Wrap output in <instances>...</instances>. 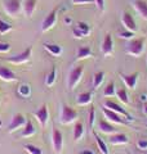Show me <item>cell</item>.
I'll use <instances>...</instances> for the list:
<instances>
[{
  "instance_id": "obj_1",
  "label": "cell",
  "mask_w": 147,
  "mask_h": 154,
  "mask_svg": "<svg viewBox=\"0 0 147 154\" xmlns=\"http://www.w3.org/2000/svg\"><path fill=\"white\" fill-rule=\"evenodd\" d=\"M145 42H146V37L132 38V40H129L128 44H126L125 50L132 57H139L145 50Z\"/></svg>"
},
{
  "instance_id": "obj_2",
  "label": "cell",
  "mask_w": 147,
  "mask_h": 154,
  "mask_svg": "<svg viewBox=\"0 0 147 154\" xmlns=\"http://www.w3.org/2000/svg\"><path fill=\"white\" fill-rule=\"evenodd\" d=\"M77 117H79V113H77L74 108H71L70 105H66V104L61 105L60 121L62 125H70L72 122H75Z\"/></svg>"
},
{
  "instance_id": "obj_3",
  "label": "cell",
  "mask_w": 147,
  "mask_h": 154,
  "mask_svg": "<svg viewBox=\"0 0 147 154\" xmlns=\"http://www.w3.org/2000/svg\"><path fill=\"white\" fill-rule=\"evenodd\" d=\"M83 72H84V67L83 66H77L71 69L70 75H68V89L70 90H74L77 86V84L80 82L83 77Z\"/></svg>"
},
{
  "instance_id": "obj_4",
  "label": "cell",
  "mask_w": 147,
  "mask_h": 154,
  "mask_svg": "<svg viewBox=\"0 0 147 154\" xmlns=\"http://www.w3.org/2000/svg\"><path fill=\"white\" fill-rule=\"evenodd\" d=\"M52 145H53V150L56 154H60L63 149V136L61 131L58 128H53L52 130Z\"/></svg>"
},
{
  "instance_id": "obj_5",
  "label": "cell",
  "mask_w": 147,
  "mask_h": 154,
  "mask_svg": "<svg viewBox=\"0 0 147 154\" xmlns=\"http://www.w3.org/2000/svg\"><path fill=\"white\" fill-rule=\"evenodd\" d=\"M105 107L109 108V109H111V110H114V112H116V113L121 114L122 117L126 119V121H133V119H134L124 108L121 107V105H119V104L115 103V102H112V100H106V102H105Z\"/></svg>"
},
{
  "instance_id": "obj_6",
  "label": "cell",
  "mask_w": 147,
  "mask_h": 154,
  "mask_svg": "<svg viewBox=\"0 0 147 154\" xmlns=\"http://www.w3.org/2000/svg\"><path fill=\"white\" fill-rule=\"evenodd\" d=\"M4 9L9 16H17L21 12V2L19 0H4Z\"/></svg>"
},
{
  "instance_id": "obj_7",
  "label": "cell",
  "mask_w": 147,
  "mask_h": 154,
  "mask_svg": "<svg viewBox=\"0 0 147 154\" xmlns=\"http://www.w3.org/2000/svg\"><path fill=\"white\" fill-rule=\"evenodd\" d=\"M26 121H27V119L24 118L23 114H21V113L14 114L13 118H12V121H11V123H9V126H8V131L9 132H13V131H16V130L23 127L24 125H26Z\"/></svg>"
},
{
  "instance_id": "obj_8",
  "label": "cell",
  "mask_w": 147,
  "mask_h": 154,
  "mask_svg": "<svg viewBox=\"0 0 147 154\" xmlns=\"http://www.w3.org/2000/svg\"><path fill=\"white\" fill-rule=\"evenodd\" d=\"M102 112H103L105 117L109 119L110 122H114V123H117V125H125V123H126V121L124 119V117H122L121 114L116 113V112H114V110H111V109H109V108L103 107Z\"/></svg>"
},
{
  "instance_id": "obj_9",
  "label": "cell",
  "mask_w": 147,
  "mask_h": 154,
  "mask_svg": "<svg viewBox=\"0 0 147 154\" xmlns=\"http://www.w3.org/2000/svg\"><path fill=\"white\" fill-rule=\"evenodd\" d=\"M31 50H32L31 46H28L21 54H18L16 57H9V58H7V60L11 62V63H16V64H21V63H24V62H28L31 58Z\"/></svg>"
},
{
  "instance_id": "obj_10",
  "label": "cell",
  "mask_w": 147,
  "mask_h": 154,
  "mask_svg": "<svg viewBox=\"0 0 147 154\" xmlns=\"http://www.w3.org/2000/svg\"><path fill=\"white\" fill-rule=\"evenodd\" d=\"M138 72H134L132 75H125V73H120V79L124 81L125 86L130 90H134L137 88V82H138Z\"/></svg>"
},
{
  "instance_id": "obj_11",
  "label": "cell",
  "mask_w": 147,
  "mask_h": 154,
  "mask_svg": "<svg viewBox=\"0 0 147 154\" xmlns=\"http://www.w3.org/2000/svg\"><path fill=\"white\" fill-rule=\"evenodd\" d=\"M121 22H122V25H124V27L126 28V30L133 31V32L138 31L137 23H136V21H134L133 16H132L129 12H124V13H122V16H121Z\"/></svg>"
},
{
  "instance_id": "obj_12",
  "label": "cell",
  "mask_w": 147,
  "mask_h": 154,
  "mask_svg": "<svg viewBox=\"0 0 147 154\" xmlns=\"http://www.w3.org/2000/svg\"><path fill=\"white\" fill-rule=\"evenodd\" d=\"M56 22H57V9H53V11L45 17V19L43 21V23H41V31L45 32L48 30H51V28L56 25Z\"/></svg>"
},
{
  "instance_id": "obj_13",
  "label": "cell",
  "mask_w": 147,
  "mask_h": 154,
  "mask_svg": "<svg viewBox=\"0 0 147 154\" xmlns=\"http://www.w3.org/2000/svg\"><path fill=\"white\" fill-rule=\"evenodd\" d=\"M34 114L36 116L38 121L40 122V125L43 127L47 126L48 123V119H49V112H48V105L47 104H43L40 108H39L36 112H34Z\"/></svg>"
},
{
  "instance_id": "obj_14",
  "label": "cell",
  "mask_w": 147,
  "mask_h": 154,
  "mask_svg": "<svg viewBox=\"0 0 147 154\" xmlns=\"http://www.w3.org/2000/svg\"><path fill=\"white\" fill-rule=\"evenodd\" d=\"M102 53L103 55H111L114 53V40H112V36L110 33H107L103 38V42H102Z\"/></svg>"
},
{
  "instance_id": "obj_15",
  "label": "cell",
  "mask_w": 147,
  "mask_h": 154,
  "mask_svg": "<svg viewBox=\"0 0 147 154\" xmlns=\"http://www.w3.org/2000/svg\"><path fill=\"white\" fill-rule=\"evenodd\" d=\"M109 141L110 144H112V145H124V144H128L129 143V139L126 135L124 134H111L110 137H109Z\"/></svg>"
},
{
  "instance_id": "obj_16",
  "label": "cell",
  "mask_w": 147,
  "mask_h": 154,
  "mask_svg": "<svg viewBox=\"0 0 147 154\" xmlns=\"http://www.w3.org/2000/svg\"><path fill=\"white\" fill-rule=\"evenodd\" d=\"M98 130H100L101 132H103V134H115L117 132V128L115 126H112V125L110 122H107V121H103V119H101L100 122H98Z\"/></svg>"
},
{
  "instance_id": "obj_17",
  "label": "cell",
  "mask_w": 147,
  "mask_h": 154,
  "mask_svg": "<svg viewBox=\"0 0 147 154\" xmlns=\"http://www.w3.org/2000/svg\"><path fill=\"white\" fill-rule=\"evenodd\" d=\"M133 5L136 8V11L138 12L139 16L142 18L147 19V3L145 2V0H134Z\"/></svg>"
},
{
  "instance_id": "obj_18",
  "label": "cell",
  "mask_w": 147,
  "mask_h": 154,
  "mask_svg": "<svg viewBox=\"0 0 147 154\" xmlns=\"http://www.w3.org/2000/svg\"><path fill=\"white\" fill-rule=\"evenodd\" d=\"M0 79L4 81H16L17 77L14 75V72H12L8 67L0 66Z\"/></svg>"
},
{
  "instance_id": "obj_19",
  "label": "cell",
  "mask_w": 147,
  "mask_h": 154,
  "mask_svg": "<svg viewBox=\"0 0 147 154\" xmlns=\"http://www.w3.org/2000/svg\"><path fill=\"white\" fill-rule=\"evenodd\" d=\"M92 99H93V93L87 91V93H81V94L77 95L76 103H77V105H87L92 102Z\"/></svg>"
},
{
  "instance_id": "obj_20",
  "label": "cell",
  "mask_w": 147,
  "mask_h": 154,
  "mask_svg": "<svg viewBox=\"0 0 147 154\" xmlns=\"http://www.w3.org/2000/svg\"><path fill=\"white\" fill-rule=\"evenodd\" d=\"M93 136H94V140H96L97 145H98V149L101 150V153H102V154H110L109 146H107V144L100 137V135H98L96 131H93Z\"/></svg>"
},
{
  "instance_id": "obj_21",
  "label": "cell",
  "mask_w": 147,
  "mask_h": 154,
  "mask_svg": "<svg viewBox=\"0 0 147 154\" xmlns=\"http://www.w3.org/2000/svg\"><path fill=\"white\" fill-rule=\"evenodd\" d=\"M36 4H38L36 0H24L23 9H24V13H26L27 17H31L32 16V13L35 12Z\"/></svg>"
},
{
  "instance_id": "obj_22",
  "label": "cell",
  "mask_w": 147,
  "mask_h": 154,
  "mask_svg": "<svg viewBox=\"0 0 147 154\" xmlns=\"http://www.w3.org/2000/svg\"><path fill=\"white\" fill-rule=\"evenodd\" d=\"M35 134H36V128L34 127V125H32V122L30 121V119H27L26 125H24V130L22 131L21 136L22 137H28V136H32V135H35Z\"/></svg>"
},
{
  "instance_id": "obj_23",
  "label": "cell",
  "mask_w": 147,
  "mask_h": 154,
  "mask_svg": "<svg viewBox=\"0 0 147 154\" xmlns=\"http://www.w3.org/2000/svg\"><path fill=\"white\" fill-rule=\"evenodd\" d=\"M83 135H84V125L81 122H76L75 127H74V140L79 141L83 137Z\"/></svg>"
},
{
  "instance_id": "obj_24",
  "label": "cell",
  "mask_w": 147,
  "mask_h": 154,
  "mask_svg": "<svg viewBox=\"0 0 147 154\" xmlns=\"http://www.w3.org/2000/svg\"><path fill=\"white\" fill-rule=\"evenodd\" d=\"M44 48H45L52 55L58 57V55L62 54V48L60 45H57V44H48L47 42V44H44Z\"/></svg>"
},
{
  "instance_id": "obj_25",
  "label": "cell",
  "mask_w": 147,
  "mask_h": 154,
  "mask_svg": "<svg viewBox=\"0 0 147 154\" xmlns=\"http://www.w3.org/2000/svg\"><path fill=\"white\" fill-rule=\"evenodd\" d=\"M103 80H105V72L101 71V72H97V73H94V76H93V89L97 90L102 85Z\"/></svg>"
},
{
  "instance_id": "obj_26",
  "label": "cell",
  "mask_w": 147,
  "mask_h": 154,
  "mask_svg": "<svg viewBox=\"0 0 147 154\" xmlns=\"http://www.w3.org/2000/svg\"><path fill=\"white\" fill-rule=\"evenodd\" d=\"M92 57V50L88 46H80L76 53V59H84V58Z\"/></svg>"
},
{
  "instance_id": "obj_27",
  "label": "cell",
  "mask_w": 147,
  "mask_h": 154,
  "mask_svg": "<svg viewBox=\"0 0 147 154\" xmlns=\"http://www.w3.org/2000/svg\"><path fill=\"white\" fill-rule=\"evenodd\" d=\"M116 96H117V99H119L122 104H125V105L129 104V96H128V93H126L125 89L116 90Z\"/></svg>"
},
{
  "instance_id": "obj_28",
  "label": "cell",
  "mask_w": 147,
  "mask_h": 154,
  "mask_svg": "<svg viewBox=\"0 0 147 154\" xmlns=\"http://www.w3.org/2000/svg\"><path fill=\"white\" fill-rule=\"evenodd\" d=\"M103 96H107V98H112V96H116V88L114 82H110L109 85L105 88L103 90Z\"/></svg>"
},
{
  "instance_id": "obj_29",
  "label": "cell",
  "mask_w": 147,
  "mask_h": 154,
  "mask_svg": "<svg viewBox=\"0 0 147 154\" xmlns=\"http://www.w3.org/2000/svg\"><path fill=\"white\" fill-rule=\"evenodd\" d=\"M56 77H57V69H56V67H53V68L51 69V72H49V75L47 76V80H45L47 86H52L53 84H54Z\"/></svg>"
},
{
  "instance_id": "obj_30",
  "label": "cell",
  "mask_w": 147,
  "mask_h": 154,
  "mask_svg": "<svg viewBox=\"0 0 147 154\" xmlns=\"http://www.w3.org/2000/svg\"><path fill=\"white\" fill-rule=\"evenodd\" d=\"M76 28H79V30L84 33V35H89V32H90V26L88 25L87 22H77L76 23Z\"/></svg>"
},
{
  "instance_id": "obj_31",
  "label": "cell",
  "mask_w": 147,
  "mask_h": 154,
  "mask_svg": "<svg viewBox=\"0 0 147 154\" xmlns=\"http://www.w3.org/2000/svg\"><path fill=\"white\" fill-rule=\"evenodd\" d=\"M94 122H96V109L92 105L90 109H89V117H88V125H89V128H93Z\"/></svg>"
},
{
  "instance_id": "obj_32",
  "label": "cell",
  "mask_w": 147,
  "mask_h": 154,
  "mask_svg": "<svg viewBox=\"0 0 147 154\" xmlns=\"http://www.w3.org/2000/svg\"><path fill=\"white\" fill-rule=\"evenodd\" d=\"M134 36H136V32L129 31V30H125V31L119 32V37L120 38H124V40H132Z\"/></svg>"
},
{
  "instance_id": "obj_33",
  "label": "cell",
  "mask_w": 147,
  "mask_h": 154,
  "mask_svg": "<svg viewBox=\"0 0 147 154\" xmlns=\"http://www.w3.org/2000/svg\"><path fill=\"white\" fill-rule=\"evenodd\" d=\"M24 149H26L30 154H43L41 149L35 146V145H32V144H26V145H24Z\"/></svg>"
},
{
  "instance_id": "obj_34",
  "label": "cell",
  "mask_w": 147,
  "mask_h": 154,
  "mask_svg": "<svg viewBox=\"0 0 147 154\" xmlns=\"http://www.w3.org/2000/svg\"><path fill=\"white\" fill-rule=\"evenodd\" d=\"M18 94L21 96H28L31 94V89L28 85H21L18 88Z\"/></svg>"
},
{
  "instance_id": "obj_35",
  "label": "cell",
  "mask_w": 147,
  "mask_h": 154,
  "mask_svg": "<svg viewBox=\"0 0 147 154\" xmlns=\"http://www.w3.org/2000/svg\"><path fill=\"white\" fill-rule=\"evenodd\" d=\"M9 31H12V26L8 22H4L3 19H0V33L4 35V33H7Z\"/></svg>"
},
{
  "instance_id": "obj_36",
  "label": "cell",
  "mask_w": 147,
  "mask_h": 154,
  "mask_svg": "<svg viewBox=\"0 0 147 154\" xmlns=\"http://www.w3.org/2000/svg\"><path fill=\"white\" fill-rule=\"evenodd\" d=\"M137 148L139 149L142 152H146L147 150V139H139L138 141H137Z\"/></svg>"
},
{
  "instance_id": "obj_37",
  "label": "cell",
  "mask_w": 147,
  "mask_h": 154,
  "mask_svg": "<svg viewBox=\"0 0 147 154\" xmlns=\"http://www.w3.org/2000/svg\"><path fill=\"white\" fill-rule=\"evenodd\" d=\"M72 35L75 36L76 38H83V37H85L84 33H83V32L79 30V28H76V27H74V28H72Z\"/></svg>"
},
{
  "instance_id": "obj_38",
  "label": "cell",
  "mask_w": 147,
  "mask_h": 154,
  "mask_svg": "<svg viewBox=\"0 0 147 154\" xmlns=\"http://www.w3.org/2000/svg\"><path fill=\"white\" fill-rule=\"evenodd\" d=\"M11 50V45L8 42H0V53H7Z\"/></svg>"
},
{
  "instance_id": "obj_39",
  "label": "cell",
  "mask_w": 147,
  "mask_h": 154,
  "mask_svg": "<svg viewBox=\"0 0 147 154\" xmlns=\"http://www.w3.org/2000/svg\"><path fill=\"white\" fill-rule=\"evenodd\" d=\"M94 3H96V5L98 7V9H100L101 12L105 11V0H94Z\"/></svg>"
},
{
  "instance_id": "obj_40",
  "label": "cell",
  "mask_w": 147,
  "mask_h": 154,
  "mask_svg": "<svg viewBox=\"0 0 147 154\" xmlns=\"http://www.w3.org/2000/svg\"><path fill=\"white\" fill-rule=\"evenodd\" d=\"M72 4H94V0H72Z\"/></svg>"
},
{
  "instance_id": "obj_41",
  "label": "cell",
  "mask_w": 147,
  "mask_h": 154,
  "mask_svg": "<svg viewBox=\"0 0 147 154\" xmlns=\"http://www.w3.org/2000/svg\"><path fill=\"white\" fill-rule=\"evenodd\" d=\"M79 154H96L92 149H83V150L79 152Z\"/></svg>"
},
{
  "instance_id": "obj_42",
  "label": "cell",
  "mask_w": 147,
  "mask_h": 154,
  "mask_svg": "<svg viewBox=\"0 0 147 154\" xmlns=\"http://www.w3.org/2000/svg\"><path fill=\"white\" fill-rule=\"evenodd\" d=\"M139 100L141 102H143V103H147V94H141Z\"/></svg>"
},
{
  "instance_id": "obj_43",
  "label": "cell",
  "mask_w": 147,
  "mask_h": 154,
  "mask_svg": "<svg viewBox=\"0 0 147 154\" xmlns=\"http://www.w3.org/2000/svg\"><path fill=\"white\" fill-rule=\"evenodd\" d=\"M65 22H66V23H71V18L66 17V18H65Z\"/></svg>"
},
{
  "instance_id": "obj_44",
  "label": "cell",
  "mask_w": 147,
  "mask_h": 154,
  "mask_svg": "<svg viewBox=\"0 0 147 154\" xmlns=\"http://www.w3.org/2000/svg\"><path fill=\"white\" fill-rule=\"evenodd\" d=\"M143 112H145V114H147V103L145 104V107H143Z\"/></svg>"
},
{
  "instance_id": "obj_45",
  "label": "cell",
  "mask_w": 147,
  "mask_h": 154,
  "mask_svg": "<svg viewBox=\"0 0 147 154\" xmlns=\"http://www.w3.org/2000/svg\"><path fill=\"white\" fill-rule=\"evenodd\" d=\"M146 154H147V153H146Z\"/></svg>"
}]
</instances>
